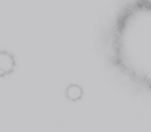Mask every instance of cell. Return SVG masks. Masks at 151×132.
I'll list each match as a JSON object with an SVG mask.
<instances>
[{
	"mask_svg": "<svg viewBox=\"0 0 151 132\" xmlns=\"http://www.w3.org/2000/svg\"><path fill=\"white\" fill-rule=\"evenodd\" d=\"M116 18L109 34L110 61L129 81L151 91V0H132Z\"/></svg>",
	"mask_w": 151,
	"mask_h": 132,
	"instance_id": "6da1fadb",
	"label": "cell"
}]
</instances>
